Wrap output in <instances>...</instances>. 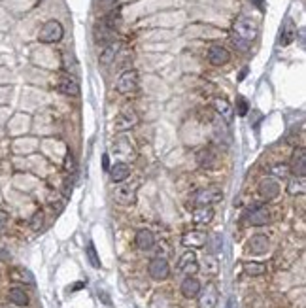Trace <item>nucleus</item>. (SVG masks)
Segmentation results:
<instances>
[{"mask_svg": "<svg viewBox=\"0 0 306 308\" xmlns=\"http://www.w3.org/2000/svg\"><path fill=\"white\" fill-rule=\"evenodd\" d=\"M253 2H255V4H257L259 8H263V0H253Z\"/></svg>", "mask_w": 306, "mask_h": 308, "instance_id": "obj_38", "label": "nucleus"}, {"mask_svg": "<svg viewBox=\"0 0 306 308\" xmlns=\"http://www.w3.org/2000/svg\"><path fill=\"white\" fill-rule=\"evenodd\" d=\"M295 38H297V25L287 19L280 34V46H289L291 42H295Z\"/></svg>", "mask_w": 306, "mask_h": 308, "instance_id": "obj_24", "label": "nucleus"}, {"mask_svg": "<svg viewBox=\"0 0 306 308\" xmlns=\"http://www.w3.org/2000/svg\"><path fill=\"white\" fill-rule=\"evenodd\" d=\"M112 151H114V155H116L121 163H127V161H131V159H134V147H133V144H131V140H127V138L116 140Z\"/></svg>", "mask_w": 306, "mask_h": 308, "instance_id": "obj_13", "label": "nucleus"}, {"mask_svg": "<svg viewBox=\"0 0 306 308\" xmlns=\"http://www.w3.org/2000/svg\"><path fill=\"white\" fill-rule=\"evenodd\" d=\"M244 269V274L246 276H263L267 272V265L263 263H257V261H246L242 265Z\"/></svg>", "mask_w": 306, "mask_h": 308, "instance_id": "obj_30", "label": "nucleus"}, {"mask_svg": "<svg viewBox=\"0 0 306 308\" xmlns=\"http://www.w3.org/2000/svg\"><path fill=\"white\" fill-rule=\"evenodd\" d=\"M242 221L246 225H253V227H263V225L270 223V212L267 206H261V204H253L244 212Z\"/></svg>", "mask_w": 306, "mask_h": 308, "instance_id": "obj_2", "label": "nucleus"}, {"mask_svg": "<svg viewBox=\"0 0 306 308\" xmlns=\"http://www.w3.org/2000/svg\"><path fill=\"white\" fill-rule=\"evenodd\" d=\"M214 108H216L218 116H220L225 123H231V121H233L235 112H233V106H231L225 99H216V100H214Z\"/></svg>", "mask_w": 306, "mask_h": 308, "instance_id": "obj_21", "label": "nucleus"}, {"mask_svg": "<svg viewBox=\"0 0 306 308\" xmlns=\"http://www.w3.org/2000/svg\"><path fill=\"white\" fill-rule=\"evenodd\" d=\"M227 308H233V300H229V304H227Z\"/></svg>", "mask_w": 306, "mask_h": 308, "instance_id": "obj_39", "label": "nucleus"}, {"mask_svg": "<svg viewBox=\"0 0 306 308\" xmlns=\"http://www.w3.org/2000/svg\"><path fill=\"white\" fill-rule=\"evenodd\" d=\"M181 244L189 250H200L208 244V235L200 229H193V231H187L183 233V237H181Z\"/></svg>", "mask_w": 306, "mask_h": 308, "instance_id": "obj_9", "label": "nucleus"}, {"mask_svg": "<svg viewBox=\"0 0 306 308\" xmlns=\"http://www.w3.org/2000/svg\"><path fill=\"white\" fill-rule=\"evenodd\" d=\"M94 38H96V42L98 44H110V42H114V29H112L110 25L106 23V21H102L96 29H94Z\"/></svg>", "mask_w": 306, "mask_h": 308, "instance_id": "obj_25", "label": "nucleus"}, {"mask_svg": "<svg viewBox=\"0 0 306 308\" xmlns=\"http://www.w3.org/2000/svg\"><path fill=\"white\" fill-rule=\"evenodd\" d=\"M287 193L289 195H304L306 193V178L295 176L287 182Z\"/></svg>", "mask_w": 306, "mask_h": 308, "instance_id": "obj_29", "label": "nucleus"}, {"mask_svg": "<svg viewBox=\"0 0 306 308\" xmlns=\"http://www.w3.org/2000/svg\"><path fill=\"white\" fill-rule=\"evenodd\" d=\"M63 36H64L63 25L59 23V21H55V19H51V21H47V23L40 29L38 40L42 44H57V42H61Z\"/></svg>", "mask_w": 306, "mask_h": 308, "instance_id": "obj_3", "label": "nucleus"}, {"mask_svg": "<svg viewBox=\"0 0 306 308\" xmlns=\"http://www.w3.org/2000/svg\"><path fill=\"white\" fill-rule=\"evenodd\" d=\"M231 61V53L223 46H212L208 49V62L214 66H223Z\"/></svg>", "mask_w": 306, "mask_h": 308, "instance_id": "obj_16", "label": "nucleus"}, {"mask_svg": "<svg viewBox=\"0 0 306 308\" xmlns=\"http://www.w3.org/2000/svg\"><path fill=\"white\" fill-rule=\"evenodd\" d=\"M8 299L16 306H27L29 304V295H27V291H25L23 287H12L8 291Z\"/></svg>", "mask_w": 306, "mask_h": 308, "instance_id": "obj_26", "label": "nucleus"}, {"mask_svg": "<svg viewBox=\"0 0 306 308\" xmlns=\"http://www.w3.org/2000/svg\"><path fill=\"white\" fill-rule=\"evenodd\" d=\"M212 219H214L212 206H198V208H193V223L208 225Z\"/></svg>", "mask_w": 306, "mask_h": 308, "instance_id": "obj_22", "label": "nucleus"}, {"mask_svg": "<svg viewBox=\"0 0 306 308\" xmlns=\"http://www.w3.org/2000/svg\"><path fill=\"white\" fill-rule=\"evenodd\" d=\"M196 161L200 167H206V169H214V167H218V155L214 153V149H202L198 157H196Z\"/></svg>", "mask_w": 306, "mask_h": 308, "instance_id": "obj_28", "label": "nucleus"}, {"mask_svg": "<svg viewBox=\"0 0 306 308\" xmlns=\"http://www.w3.org/2000/svg\"><path fill=\"white\" fill-rule=\"evenodd\" d=\"M57 89L66 95V97H78L79 95V84L74 76H63L57 84Z\"/></svg>", "mask_w": 306, "mask_h": 308, "instance_id": "obj_17", "label": "nucleus"}, {"mask_svg": "<svg viewBox=\"0 0 306 308\" xmlns=\"http://www.w3.org/2000/svg\"><path fill=\"white\" fill-rule=\"evenodd\" d=\"M289 170L295 176H306V149L304 147H297L293 155H291Z\"/></svg>", "mask_w": 306, "mask_h": 308, "instance_id": "obj_15", "label": "nucleus"}, {"mask_svg": "<svg viewBox=\"0 0 306 308\" xmlns=\"http://www.w3.org/2000/svg\"><path fill=\"white\" fill-rule=\"evenodd\" d=\"M87 257H89V261H91V265H93L94 269H100V259L96 255V250H94L93 242L87 244Z\"/></svg>", "mask_w": 306, "mask_h": 308, "instance_id": "obj_33", "label": "nucleus"}, {"mask_svg": "<svg viewBox=\"0 0 306 308\" xmlns=\"http://www.w3.org/2000/svg\"><path fill=\"white\" fill-rule=\"evenodd\" d=\"M196 306L198 308H216L220 302V289L216 284H206V287H200V293L196 295Z\"/></svg>", "mask_w": 306, "mask_h": 308, "instance_id": "obj_5", "label": "nucleus"}, {"mask_svg": "<svg viewBox=\"0 0 306 308\" xmlns=\"http://www.w3.org/2000/svg\"><path fill=\"white\" fill-rule=\"evenodd\" d=\"M221 200H223V191L214 185V187H206V189L196 191V195L193 197V204H195V208H198V206H212V204H218Z\"/></svg>", "mask_w": 306, "mask_h": 308, "instance_id": "obj_4", "label": "nucleus"}, {"mask_svg": "<svg viewBox=\"0 0 306 308\" xmlns=\"http://www.w3.org/2000/svg\"><path fill=\"white\" fill-rule=\"evenodd\" d=\"M257 25L253 19L250 17H238L233 25V44L236 46V49H240V51H248L251 46V42L257 38Z\"/></svg>", "mask_w": 306, "mask_h": 308, "instance_id": "obj_1", "label": "nucleus"}, {"mask_svg": "<svg viewBox=\"0 0 306 308\" xmlns=\"http://www.w3.org/2000/svg\"><path fill=\"white\" fill-rule=\"evenodd\" d=\"M129 176H131V167H129V163L118 161L110 169V178L114 184H123Z\"/></svg>", "mask_w": 306, "mask_h": 308, "instance_id": "obj_19", "label": "nucleus"}, {"mask_svg": "<svg viewBox=\"0 0 306 308\" xmlns=\"http://www.w3.org/2000/svg\"><path fill=\"white\" fill-rule=\"evenodd\" d=\"M119 49H121V42H110L108 46L104 47V51L100 53V64H104V66H108V64H112V62L116 61V57H118Z\"/></svg>", "mask_w": 306, "mask_h": 308, "instance_id": "obj_23", "label": "nucleus"}, {"mask_svg": "<svg viewBox=\"0 0 306 308\" xmlns=\"http://www.w3.org/2000/svg\"><path fill=\"white\" fill-rule=\"evenodd\" d=\"M136 125H138V114H136L134 110L127 108V110H123L118 117H116V123H114V127H116V131L123 132V131H131V129H133V127H136Z\"/></svg>", "mask_w": 306, "mask_h": 308, "instance_id": "obj_12", "label": "nucleus"}, {"mask_svg": "<svg viewBox=\"0 0 306 308\" xmlns=\"http://www.w3.org/2000/svg\"><path fill=\"white\" fill-rule=\"evenodd\" d=\"M257 191H259V197L263 200H272V199H276L278 193H280V184H278V180H274L272 176H267L259 182Z\"/></svg>", "mask_w": 306, "mask_h": 308, "instance_id": "obj_11", "label": "nucleus"}, {"mask_svg": "<svg viewBox=\"0 0 306 308\" xmlns=\"http://www.w3.org/2000/svg\"><path fill=\"white\" fill-rule=\"evenodd\" d=\"M148 272L153 280L163 282V280H166V278L170 276V265H168V261H166L165 257H155V259L149 261Z\"/></svg>", "mask_w": 306, "mask_h": 308, "instance_id": "obj_8", "label": "nucleus"}, {"mask_svg": "<svg viewBox=\"0 0 306 308\" xmlns=\"http://www.w3.org/2000/svg\"><path fill=\"white\" fill-rule=\"evenodd\" d=\"M134 244L142 252H148L155 244V237H153V233L149 231V229H140V231L136 233V237H134Z\"/></svg>", "mask_w": 306, "mask_h": 308, "instance_id": "obj_18", "label": "nucleus"}, {"mask_svg": "<svg viewBox=\"0 0 306 308\" xmlns=\"http://www.w3.org/2000/svg\"><path fill=\"white\" fill-rule=\"evenodd\" d=\"M236 114L242 117L248 116V102H246V99H242V97L236 100Z\"/></svg>", "mask_w": 306, "mask_h": 308, "instance_id": "obj_34", "label": "nucleus"}, {"mask_svg": "<svg viewBox=\"0 0 306 308\" xmlns=\"http://www.w3.org/2000/svg\"><path fill=\"white\" fill-rule=\"evenodd\" d=\"M289 165H274L272 169H270V176H274L276 178H280V180H285V178L289 176Z\"/></svg>", "mask_w": 306, "mask_h": 308, "instance_id": "obj_31", "label": "nucleus"}, {"mask_svg": "<svg viewBox=\"0 0 306 308\" xmlns=\"http://www.w3.org/2000/svg\"><path fill=\"white\" fill-rule=\"evenodd\" d=\"M200 282L196 280L195 276H187L183 282H181V295L185 297V299H195L196 295L200 293Z\"/></svg>", "mask_w": 306, "mask_h": 308, "instance_id": "obj_20", "label": "nucleus"}, {"mask_svg": "<svg viewBox=\"0 0 306 308\" xmlns=\"http://www.w3.org/2000/svg\"><path fill=\"white\" fill-rule=\"evenodd\" d=\"M138 87V72L136 70H127L119 76L118 84H116V89L121 95H131V93L136 91Z\"/></svg>", "mask_w": 306, "mask_h": 308, "instance_id": "obj_7", "label": "nucleus"}, {"mask_svg": "<svg viewBox=\"0 0 306 308\" xmlns=\"http://www.w3.org/2000/svg\"><path fill=\"white\" fill-rule=\"evenodd\" d=\"M206 267H208V274H216L218 272V261H216V257L214 255H208L206 257Z\"/></svg>", "mask_w": 306, "mask_h": 308, "instance_id": "obj_35", "label": "nucleus"}, {"mask_svg": "<svg viewBox=\"0 0 306 308\" xmlns=\"http://www.w3.org/2000/svg\"><path fill=\"white\" fill-rule=\"evenodd\" d=\"M64 170H66V172H72V174L76 172V161H74V155L72 153H68L66 155V159H64Z\"/></svg>", "mask_w": 306, "mask_h": 308, "instance_id": "obj_36", "label": "nucleus"}, {"mask_svg": "<svg viewBox=\"0 0 306 308\" xmlns=\"http://www.w3.org/2000/svg\"><path fill=\"white\" fill-rule=\"evenodd\" d=\"M100 2V6H104V8H110V6H114L118 0H98Z\"/></svg>", "mask_w": 306, "mask_h": 308, "instance_id": "obj_37", "label": "nucleus"}, {"mask_svg": "<svg viewBox=\"0 0 306 308\" xmlns=\"http://www.w3.org/2000/svg\"><path fill=\"white\" fill-rule=\"evenodd\" d=\"M268 248H270V240H268V237L267 235H263V233H257V235H253V237L248 240V252L253 255L267 254Z\"/></svg>", "mask_w": 306, "mask_h": 308, "instance_id": "obj_14", "label": "nucleus"}, {"mask_svg": "<svg viewBox=\"0 0 306 308\" xmlns=\"http://www.w3.org/2000/svg\"><path fill=\"white\" fill-rule=\"evenodd\" d=\"M44 221H46V214H44L42 210H38V212L31 217V229L32 231H40V229L44 227Z\"/></svg>", "mask_w": 306, "mask_h": 308, "instance_id": "obj_32", "label": "nucleus"}, {"mask_svg": "<svg viewBox=\"0 0 306 308\" xmlns=\"http://www.w3.org/2000/svg\"><path fill=\"white\" fill-rule=\"evenodd\" d=\"M10 278H12V282H17V284H34V278L31 272L21 269V267H14L10 270Z\"/></svg>", "mask_w": 306, "mask_h": 308, "instance_id": "obj_27", "label": "nucleus"}, {"mask_svg": "<svg viewBox=\"0 0 306 308\" xmlns=\"http://www.w3.org/2000/svg\"><path fill=\"white\" fill-rule=\"evenodd\" d=\"M114 199L116 202L123 204V206H131L136 202V185L129 184H119L114 191Z\"/></svg>", "mask_w": 306, "mask_h": 308, "instance_id": "obj_10", "label": "nucleus"}, {"mask_svg": "<svg viewBox=\"0 0 306 308\" xmlns=\"http://www.w3.org/2000/svg\"><path fill=\"white\" fill-rule=\"evenodd\" d=\"M198 259H196V254L193 250H189L185 254L180 257V261H178V272L183 274V276H195L196 272H198Z\"/></svg>", "mask_w": 306, "mask_h": 308, "instance_id": "obj_6", "label": "nucleus"}]
</instances>
